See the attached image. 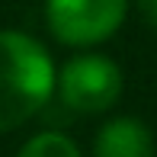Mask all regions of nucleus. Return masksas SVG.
Listing matches in <instances>:
<instances>
[{
  "label": "nucleus",
  "mask_w": 157,
  "mask_h": 157,
  "mask_svg": "<svg viewBox=\"0 0 157 157\" xmlns=\"http://www.w3.org/2000/svg\"><path fill=\"white\" fill-rule=\"evenodd\" d=\"M58 71L39 39L0 29V132L26 125L55 93Z\"/></svg>",
  "instance_id": "f257e3e1"
},
{
  "label": "nucleus",
  "mask_w": 157,
  "mask_h": 157,
  "mask_svg": "<svg viewBox=\"0 0 157 157\" xmlns=\"http://www.w3.org/2000/svg\"><path fill=\"white\" fill-rule=\"evenodd\" d=\"M55 90L71 112L99 116L122 96V71L106 55H77L61 67Z\"/></svg>",
  "instance_id": "f03ea898"
},
{
  "label": "nucleus",
  "mask_w": 157,
  "mask_h": 157,
  "mask_svg": "<svg viewBox=\"0 0 157 157\" xmlns=\"http://www.w3.org/2000/svg\"><path fill=\"white\" fill-rule=\"evenodd\" d=\"M128 0H45V23L64 45L90 48L119 32Z\"/></svg>",
  "instance_id": "7ed1b4c3"
},
{
  "label": "nucleus",
  "mask_w": 157,
  "mask_h": 157,
  "mask_svg": "<svg viewBox=\"0 0 157 157\" xmlns=\"http://www.w3.org/2000/svg\"><path fill=\"white\" fill-rule=\"evenodd\" d=\"M93 157H157L154 135L141 119L119 116L96 132Z\"/></svg>",
  "instance_id": "20e7f679"
},
{
  "label": "nucleus",
  "mask_w": 157,
  "mask_h": 157,
  "mask_svg": "<svg viewBox=\"0 0 157 157\" xmlns=\"http://www.w3.org/2000/svg\"><path fill=\"white\" fill-rule=\"evenodd\" d=\"M16 157H83L64 132H39L19 147Z\"/></svg>",
  "instance_id": "39448f33"
},
{
  "label": "nucleus",
  "mask_w": 157,
  "mask_h": 157,
  "mask_svg": "<svg viewBox=\"0 0 157 157\" xmlns=\"http://www.w3.org/2000/svg\"><path fill=\"white\" fill-rule=\"evenodd\" d=\"M135 6H138L141 19H144L151 29H157V0H135Z\"/></svg>",
  "instance_id": "423d86ee"
}]
</instances>
